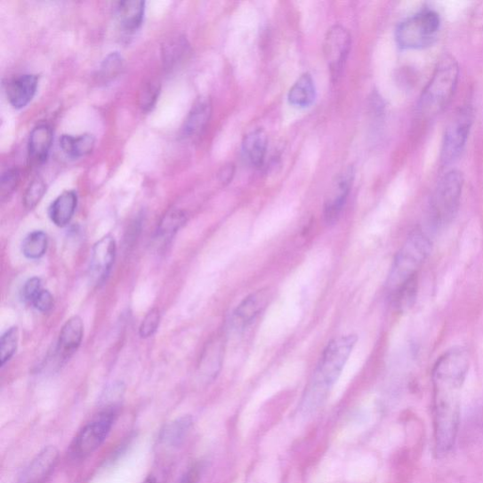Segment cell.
Segmentation results:
<instances>
[{
  "mask_svg": "<svg viewBox=\"0 0 483 483\" xmlns=\"http://www.w3.org/2000/svg\"><path fill=\"white\" fill-rule=\"evenodd\" d=\"M233 175H235V166L229 165L222 168L220 178L224 184H227L230 182Z\"/></svg>",
  "mask_w": 483,
  "mask_h": 483,
  "instance_id": "cell-36",
  "label": "cell"
},
{
  "mask_svg": "<svg viewBox=\"0 0 483 483\" xmlns=\"http://www.w3.org/2000/svg\"><path fill=\"white\" fill-rule=\"evenodd\" d=\"M160 93V85L156 82H149L145 84L142 90L140 91L139 104L145 112L152 110L157 101Z\"/></svg>",
  "mask_w": 483,
  "mask_h": 483,
  "instance_id": "cell-30",
  "label": "cell"
},
{
  "mask_svg": "<svg viewBox=\"0 0 483 483\" xmlns=\"http://www.w3.org/2000/svg\"><path fill=\"white\" fill-rule=\"evenodd\" d=\"M38 86L36 75H23L12 80L7 86V97L15 109L26 107L34 99Z\"/></svg>",
  "mask_w": 483,
  "mask_h": 483,
  "instance_id": "cell-15",
  "label": "cell"
},
{
  "mask_svg": "<svg viewBox=\"0 0 483 483\" xmlns=\"http://www.w3.org/2000/svg\"><path fill=\"white\" fill-rule=\"evenodd\" d=\"M42 290L43 287L40 278H33L28 279L22 291L24 301L30 305Z\"/></svg>",
  "mask_w": 483,
  "mask_h": 483,
  "instance_id": "cell-34",
  "label": "cell"
},
{
  "mask_svg": "<svg viewBox=\"0 0 483 483\" xmlns=\"http://www.w3.org/2000/svg\"><path fill=\"white\" fill-rule=\"evenodd\" d=\"M351 37L349 30L340 25L332 27L326 33L324 40V56L331 70L332 76L337 79L350 52Z\"/></svg>",
  "mask_w": 483,
  "mask_h": 483,
  "instance_id": "cell-9",
  "label": "cell"
},
{
  "mask_svg": "<svg viewBox=\"0 0 483 483\" xmlns=\"http://www.w3.org/2000/svg\"><path fill=\"white\" fill-rule=\"evenodd\" d=\"M53 133L49 125H39L31 132L28 141L29 157L36 164L48 159L52 145Z\"/></svg>",
  "mask_w": 483,
  "mask_h": 483,
  "instance_id": "cell-17",
  "label": "cell"
},
{
  "mask_svg": "<svg viewBox=\"0 0 483 483\" xmlns=\"http://www.w3.org/2000/svg\"><path fill=\"white\" fill-rule=\"evenodd\" d=\"M59 459L58 449L46 447L30 461L18 483H44L55 470Z\"/></svg>",
  "mask_w": 483,
  "mask_h": 483,
  "instance_id": "cell-12",
  "label": "cell"
},
{
  "mask_svg": "<svg viewBox=\"0 0 483 483\" xmlns=\"http://www.w3.org/2000/svg\"><path fill=\"white\" fill-rule=\"evenodd\" d=\"M470 356L463 348L445 352L432 369L434 447L438 458L454 449L459 431L461 391L470 369Z\"/></svg>",
  "mask_w": 483,
  "mask_h": 483,
  "instance_id": "cell-1",
  "label": "cell"
},
{
  "mask_svg": "<svg viewBox=\"0 0 483 483\" xmlns=\"http://www.w3.org/2000/svg\"><path fill=\"white\" fill-rule=\"evenodd\" d=\"M223 353L224 342L218 337L209 345L200 366L202 373L209 381L214 380L218 373H220L223 361Z\"/></svg>",
  "mask_w": 483,
  "mask_h": 483,
  "instance_id": "cell-24",
  "label": "cell"
},
{
  "mask_svg": "<svg viewBox=\"0 0 483 483\" xmlns=\"http://www.w3.org/2000/svg\"><path fill=\"white\" fill-rule=\"evenodd\" d=\"M354 180L352 166L342 169L333 181L324 202V220L326 225H334L345 207Z\"/></svg>",
  "mask_w": 483,
  "mask_h": 483,
  "instance_id": "cell-10",
  "label": "cell"
},
{
  "mask_svg": "<svg viewBox=\"0 0 483 483\" xmlns=\"http://www.w3.org/2000/svg\"><path fill=\"white\" fill-rule=\"evenodd\" d=\"M123 68V59L118 52L109 55L102 62L100 77L103 82H110L121 72Z\"/></svg>",
  "mask_w": 483,
  "mask_h": 483,
  "instance_id": "cell-29",
  "label": "cell"
},
{
  "mask_svg": "<svg viewBox=\"0 0 483 483\" xmlns=\"http://www.w3.org/2000/svg\"><path fill=\"white\" fill-rule=\"evenodd\" d=\"M161 320L160 310L152 309L140 326L139 334L142 338L152 336L158 330Z\"/></svg>",
  "mask_w": 483,
  "mask_h": 483,
  "instance_id": "cell-32",
  "label": "cell"
},
{
  "mask_svg": "<svg viewBox=\"0 0 483 483\" xmlns=\"http://www.w3.org/2000/svg\"><path fill=\"white\" fill-rule=\"evenodd\" d=\"M431 252V242L423 230H414L403 244L388 275L386 288L392 295L405 285L418 278V272Z\"/></svg>",
  "mask_w": 483,
  "mask_h": 483,
  "instance_id": "cell-3",
  "label": "cell"
},
{
  "mask_svg": "<svg viewBox=\"0 0 483 483\" xmlns=\"http://www.w3.org/2000/svg\"><path fill=\"white\" fill-rule=\"evenodd\" d=\"M193 427V418L189 415L180 417L167 424L161 432V442L171 447H179L186 439Z\"/></svg>",
  "mask_w": 483,
  "mask_h": 483,
  "instance_id": "cell-22",
  "label": "cell"
},
{
  "mask_svg": "<svg viewBox=\"0 0 483 483\" xmlns=\"http://www.w3.org/2000/svg\"><path fill=\"white\" fill-rule=\"evenodd\" d=\"M117 255L116 240L107 236L101 238L93 247L90 275L93 282L96 285H101L110 274Z\"/></svg>",
  "mask_w": 483,
  "mask_h": 483,
  "instance_id": "cell-11",
  "label": "cell"
},
{
  "mask_svg": "<svg viewBox=\"0 0 483 483\" xmlns=\"http://www.w3.org/2000/svg\"><path fill=\"white\" fill-rule=\"evenodd\" d=\"M117 416L116 407H107L93 416L75 436L70 447V455L76 460H82L95 453L111 432Z\"/></svg>",
  "mask_w": 483,
  "mask_h": 483,
  "instance_id": "cell-7",
  "label": "cell"
},
{
  "mask_svg": "<svg viewBox=\"0 0 483 483\" xmlns=\"http://www.w3.org/2000/svg\"><path fill=\"white\" fill-rule=\"evenodd\" d=\"M463 177L460 171H449L439 182L431 198L432 224L442 228L454 221L460 206Z\"/></svg>",
  "mask_w": 483,
  "mask_h": 483,
  "instance_id": "cell-6",
  "label": "cell"
},
{
  "mask_svg": "<svg viewBox=\"0 0 483 483\" xmlns=\"http://www.w3.org/2000/svg\"><path fill=\"white\" fill-rule=\"evenodd\" d=\"M20 181V173L18 170H8L2 177V197L9 196L13 192Z\"/></svg>",
  "mask_w": 483,
  "mask_h": 483,
  "instance_id": "cell-33",
  "label": "cell"
},
{
  "mask_svg": "<svg viewBox=\"0 0 483 483\" xmlns=\"http://www.w3.org/2000/svg\"><path fill=\"white\" fill-rule=\"evenodd\" d=\"M19 344V329L17 326H12L7 330L2 336L0 341V352H2V366H4L9 362L15 352H17Z\"/></svg>",
  "mask_w": 483,
  "mask_h": 483,
  "instance_id": "cell-28",
  "label": "cell"
},
{
  "mask_svg": "<svg viewBox=\"0 0 483 483\" xmlns=\"http://www.w3.org/2000/svg\"><path fill=\"white\" fill-rule=\"evenodd\" d=\"M317 90L313 77L304 73L294 84L288 93L289 103L298 108H308L315 102Z\"/></svg>",
  "mask_w": 483,
  "mask_h": 483,
  "instance_id": "cell-20",
  "label": "cell"
},
{
  "mask_svg": "<svg viewBox=\"0 0 483 483\" xmlns=\"http://www.w3.org/2000/svg\"><path fill=\"white\" fill-rule=\"evenodd\" d=\"M144 483H160V481L155 477H149Z\"/></svg>",
  "mask_w": 483,
  "mask_h": 483,
  "instance_id": "cell-38",
  "label": "cell"
},
{
  "mask_svg": "<svg viewBox=\"0 0 483 483\" xmlns=\"http://www.w3.org/2000/svg\"><path fill=\"white\" fill-rule=\"evenodd\" d=\"M77 197L74 191H67L59 196L50 209L52 221L58 227H66L76 212Z\"/></svg>",
  "mask_w": 483,
  "mask_h": 483,
  "instance_id": "cell-21",
  "label": "cell"
},
{
  "mask_svg": "<svg viewBox=\"0 0 483 483\" xmlns=\"http://www.w3.org/2000/svg\"><path fill=\"white\" fill-rule=\"evenodd\" d=\"M46 191V186L43 180L36 179L30 183L24 197L25 207L28 210L37 206Z\"/></svg>",
  "mask_w": 483,
  "mask_h": 483,
  "instance_id": "cell-31",
  "label": "cell"
},
{
  "mask_svg": "<svg viewBox=\"0 0 483 483\" xmlns=\"http://www.w3.org/2000/svg\"><path fill=\"white\" fill-rule=\"evenodd\" d=\"M474 115L471 107H463L450 121L444 136L441 150V161L445 165L455 162L469 139Z\"/></svg>",
  "mask_w": 483,
  "mask_h": 483,
  "instance_id": "cell-8",
  "label": "cell"
},
{
  "mask_svg": "<svg viewBox=\"0 0 483 483\" xmlns=\"http://www.w3.org/2000/svg\"><path fill=\"white\" fill-rule=\"evenodd\" d=\"M212 115V104L209 100L204 99L198 101L194 107L189 117H187L183 133L187 137H196L204 132L207 126Z\"/></svg>",
  "mask_w": 483,
  "mask_h": 483,
  "instance_id": "cell-18",
  "label": "cell"
},
{
  "mask_svg": "<svg viewBox=\"0 0 483 483\" xmlns=\"http://www.w3.org/2000/svg\"><path fill=\"white\" fill-rule=\"evenodd\" d=\"M441 27L439 14L426 9L402 21L396 30V40L401 49L428 48L436 39Z\"/></svg>",
  "mask_w": 483,
  "mask_h": 483,
  "instance_id": "cell-5",
  "label": "cell"
},
{
  "mask_svg": "<svg viewBox=\"0 0 483 483\" xmlns=\"http://www.w3.org/2000/svg\"><path fill=\"white\" fill-rule=\"evenodd\" d=\"M268 146V134L263 130L256 129L247 133L242 144L245 159L255 167L262 166L266 159Z\"/></svg>",
  "mask_w": 483,
  "mask_h": 483,
  "instance_id": "cell-16",
  "label": "cell"
},
{
  "mask_svg": "<svg viewBox=\"0 0 483 483\" xmlns=\"http://www.w3.org/2000/svg\"><path fill=\"white\" fill-rule=\"evenodd\" d=\"M459 80V66L454 56L444 55L419 99L418 110L425 117L440 114L453 99Z\"/></svg>",
  "mask_w": 483,
  "mask_h": 483,
  "instance_id": "cell-4",
  "label": "cell"
},
{
  "mask_svg": "<svg viewBox=\"0 0 483 483\" xmlns=\"http://www.w3.org/2000/svg\"><path fill=\"white\" fill-rule=\"evenodd\" d=\"M48 248V237L41 230L29 233L22 244L23 254L30 260L42 258Z\"/></svg>",
  "mask_w": 483,
  "mask_h": 483,
  "instance_id": "cell-25",
  "label": "cell"
},
{
  "mask_svg": "<svg viewBox=\"0 0 483 483\" xmlns=\"http://www.w3.org/2000/svg\"><path fill=\"white\" fill-rule=\"evenodd\" d=\"M85 326L80 317H73L62 326L57 346L60 360H67L80 348L84 339Z\"/></svg>",
  "mask_w": 483,
  "mask_h": 483,
  "instance_id": "cell-14",
  "label": "cell"
},
{
  "mask_svg": "<svg viewBox=\"0 0 483 483\" xmlns=\"http://www.w3.org/2000/svg\"><path fill=\"white\" fill-rule=\"evenodd\" d=\"M95 138L90 134L62 135L60 139V149L72 159L85 157L90 154L95 148Z\"/></svg>",
  "mask_w": 483,
  "mask_h": 483,
  "instance_id": "cell-23",
  "label": "cell"
},
{
  "mask_svg": "<svg viewBox=\"0 0 483 483\" xmlns=\"http://www.w3.org/2000/svg\"><path fill=\"white\" fill-rule=\"evenodd\" d=\"M269 292L259 290L247 295L237 306L231 318V326L237 331H243L254 322L269 304Z\"/></svg>",
  "mask_w": 483,
  "mask_h": 483,
  "instance_id": "cell-13",
  "label": "cell"
},
{
  "mask_svg": "<svg viewBox=\"0 0 483 483\" xmlns=\"http://www.w3.org/2000/svg\"><path fill=\"white\" fill-rule=\"evenodd\" d=\"M164 51L165 62L167 68H173L185 58L189 51V44L184 38L176 37L167 42Z\"/></svg>",
  "mask_w": 483,
  "mask_h": 483,
  "instance_id": "cell-26",
  "label": "cell"
},
{
  "mask_svg": "<svg viewBox=\"0 0 483 483\" xmlns=\"http://www.w3.org/2000/svg\"><path fill=\"white\" fill-rule=\"evenodd\" d=\"M187 217L182 211H171L162 221L158 229V237L164 240L173 238L175 233L184 225Z\"/></svg>",
  "mask_w": 483,
  "mask_h": 483,
  "instance_id": "cell-27",
  "label": "cell"
},
{
  "mask_svg": "<svg viewBox=\"0 0 483 483\" xmlns=\"http://www.w3.org/2000/svg\"><path fill=\"white\" fill-rule=\"evenodd\" d=\"M357 340L354 334L339 336L326 345L303 400L305 410H315L324 401L344 370Z\"/></svg>",
  "mask_w": 483,
  "mask_h": 483,
  "instance_id": "cell-2",
  "label": "cell"
},
{
  "mask_svg": "<svg viewBox=\"0 0 483 483\" xmlns=\"http://www.w3.org/2000/svg\"><path fill=\"white\" fill-rule=\"evenodd\" d=\"M54 304L52 294L50 291L43 289L37 297L31 302V306H34L41 313H49Z\"/></svg>",
  "mask_w": 483,
  "mask_h": 483,
  "instance_id": "cell-35",
  "label": "cell"
},
{
  "mask_svg": "<svg viewBox=\"0 0 483 483\" xmlns=\"http://www.w3.org/2000/svg\"><path fill=\"white\" fill-rule=\"evenodd\" d=\"M198 471L192 469L186 474H184L179 483H197Z\"/></svg>",
  "mask_w": 483,
  "mask_h": 483,
  "instance_id": "cell-37",
  "label": "cell"
},
{
  "mask_svg": "<svg viewBox=\"0 0 483 483\" xmlns=\"http://www.w3.org/2000/svg\"><path fill=\"white\" fill-rule=\"evenodd\" d=\"M145 3L137 2H122L117 7V19L121 28L128 33H134L141 28L144 21Z\"/></svg>",
  "mask_w": 483,
  "mask_h": 483,
  "instance_id": "cell-19",
  "label": "cell"
}]
</instances>
